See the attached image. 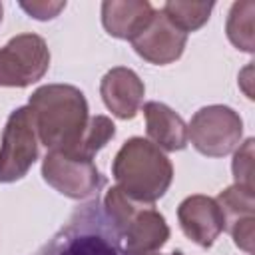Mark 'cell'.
<instances>
[{
  "instance_id": "2e32d148",
  "label": "cell",
  "mask_w": 255,
  "mask_h": 255,
  "mask_svg": "<svg viewBox=\"0 0 255 255\" xmlns=\"http://www.w3.org/2000/svg\"><path fill=\"white\" fill-rule=\"evenodd\" d=\"M114 133H116V126L106 116H96L88 122L78 147L68 155H78V157H84V159H92L94 153L98 149H102L108 143L110 137H114Z\"/></svg>"
},
{
  "instance_id": "7a4b0ae2",
  "label": "cell",
  "mask_w": 255,
  "mask_h": 255,
  "mask_svg": "<svg viewBox=\"0 0 255 255\" xmlns=\"http://www.w3.org/2000/svg\"><path fill=\"white\" fill-rule=\"evenodd\" d=\"M34 255H128L122 233L96 197L78 207L64 227Z\"/></svg>"
},
{
  "instance_id": "9a60e30c",
  "label": "cell",
  "mask_w": 255,
  "mask_h": 255,
  "mask_svg": "<svg viewBox=\"0 0 255 255\" xmlns=\"http://www.w3.org/2000/svg\"><path fill=\"white\" fill-rule=\"evenodd\" d=\"M253 12H255L253 0L235 2L231 6L229 20H227L229 40L245 52H253Z\"/></svg>"
},
{
  "instance_id": "e0dca14e",
  "label": "cell",
  "mask_w": 255,
  "mask_h": 255,
  "mask_svg": "<svg viewBox=\"0 0 255 255\" xmlns=\"http://www.w3.org/2000/svg\"><path fill=\"white\" fill-rule=\"evenodd\" d=\"M233 173L237 185L253 189V139H247L245 145L235 153Z\"/></svg>"
},
{
  "instance_id": "7c38bea8",
  "label": "cell",
  "mask_w": 255,
  "mask_h": 255,
  "mask_svg": "<svg viewBox=\"0 0 255 255\" xmlns=\"http://www.w3.org/2000/svg\"><path fill=\"white\" fill-rule=\"evenodd\" d=\"M153 12L155 10L145 0H112L102 4V22L108 34L124 40H133L149 24Z\"/></svg>"
},
{
  "instance_id": "8992f818",
  "label": "cell",
  "mask_w": 255,
  "mask_h": 255,
  "mask_svg": "<svg viewBox=\"0 0 255 255\" xmlns=\"http://www.w3.org/2000/svg\"><path fill=\"white\" fill-rule=\"evenodd\" d=\"M241 137V120L227 106L201 108L187 129V139L203 155L219 157L229 153Z\"/></svg>"
},
{
  "instance_id": "8fae6325",
  "label": "cell",
  "mask_w": 255,
  "mask_h": 255,
  "mask_svg": "<svg viewBox=\"0 0 255 255\" xmlns=\"http://www.w3.org/2000/svg\"><path fill=\"white\" fill-rule=\"evenodd\" d=\"M102 98L106 106L122 120H129L137 114L143 98V84L128 68H114L102 80Z\"/></svg>"
},
{
  "instance_id": "6da1fadb",
  "label": "cell",
  "mask_w": 255,
  "mask_h": 255,
  "mask_svg": "<svg viewBox=\"0 0 255 255\" xmlns=\"http://www.w3.org/2000/svg\"><path fill=\"white\" fill-rule=\"evenodd\" d=\"M34 128L46 147L72 153L88 126V104L74 86H44L30 98Z\"/></svg>"
},
{
  "instance_id": "30bf717a",
  "label": "cell",
  "mask_w": 255,
  "mask_h": 255,
  "mask_svg": "<svg viewBox=\"0 0 255 255\" xmlns=\"http://www.w3.org/2000/svg\"><path fill=\"white\" fill-rule=\"evenodd\" d=\"M169 237L165 219L153 209H135L122 229V241L128 255H153Z\"/></svg>"
},
{
  "instance_id": "5bb4252c",
  "label": "cell",
  "mask_w": 255,
  "mask_h": 255,
  "mask_svg": "<svg viewBox=\"0 0 255 255\" xmlns=\"http://www.w3.org/2000/svg\"><path fill=\"white\" fill-rule=\"evenodd\" d=\"M211 10H213V2H181V0H171L161 8L165 18L183 34L201 28L209 20Z\"/></svg>"
},
{
  "instance_id": "ba28073f",
  "label": "cell",
  "mask_w": 255,
  "mask_h": 255,
  "mask_svg": "<svg viewBox=\"0 0 255 255\" xmlns=\"http://www.w3.org/2000/svg\"><path fill=\"white\" fill-rule=\"evenodd\" d=\"M187 34L177 30L165 14L153 12L149 24L131 40L133 50L151 64H169L177 60L185 48Z\"/></svg>"
},
{
  "instance_id": "ffe728a7",
  "label": "cell",
  "mask_w": 255,
  "mask_h": 255,
  "mask_svg": "<svg viewBox=\"0 0 255 255\" xmlns=\"http://www.w3.org/2000/svg\"><path fill=\"white\" fill-rule=\"evenodd\" d=\"M0 22H2V4H0Z\"/></svg>"
},
{
  "instance_id": "9c48e42d",
  "label": "cell",
  "mask_w": 255,
  "mask_h": 255,
  "mask_svg": "<svg viewBox=\"0 0 255 255\" xmlns=\"http://www.w3.org/2000/svg\"><path fill=\"white\" fill-rule=\"evenodd\" d=\"M177 217L183 233L201 247H211L215 237L225 227V217L219 203L205 195H191L181 201Z\"/></svg>"
},
{
  "instance_id": "d6986e66",
  "label": "cell",
  "mask_w": 255,
  "mask_h": 255,
  "mask_svg": "<svg viewBox=\"0 0 255 255\" xmlns=\"http://www.w3.org/2000/svg\"><path fill=\"white\" fill-rule=\"evenodd\" d=\"M20 6L36 20H50L66 8V2H22Z\"/></svg>"
},
{
  "instance_id": "44dd1931",
  "label": "cell",
  "mask_w": 255,
  "mask_h": 255,
  "mask_svg": "<svg viewBox=\"0 0 255 255\" xmlns=\"http://www.w3.org/2000/svg\"><path fill=\"white\" fill-rule=\"evenodd\" d=\"M171 255H181V253H171Z\"/></svg>"
},
{
  "instance_id": "277c9868",
  "label": "cell",
  "mask_w": 255,
  "mask_h": 255,
  "mask_svg": "<svg viewBox=\"0 0 255 255\" xmlns=\"http://www.w3.org/2000/svg\"><path fill=\"white\" fill-rule=\"evenodd\" d=\"M38 157L36 128L30 108H18L10 114L0 147V181H16L26 175Z\"/></svg>"
},
{
  "instance_id": "5b68a950",
  "label": "cell",
  "mask_w": 255,
  "mask_h": 255,
  "mask_svg": "<svg viewBox=\"0 0 255 255\" xmlns=\"http://www.w3.org/2000/svg\"><path fill=\"white\" fill-rule=\"evenodd\" d=\"M50 66L46 42L36 34H20L0 50V86H30Z\"/></svg>"
},
{
  "instance_id": "4fadbf2b",
  "label": "cell",
  "mask_w": 255,
  "mask_h": 255,
  "mask_svg": "<svg viewBox=\"0 0 255 255\" xmlns=\"http://www.w3.org/2000/svg\"><path fill=\"white\" fill-rule=\"evenodd\" d=\"M143 114L147 122V135L153 139L155 147L175 151L187 145V128L183 120L165 104L147 102L143 106Z\"/></svg>"
},
{
  "instance_id": "ac0fdd59",
  "label": "cell",
  "mask_w": 255,
  "mask_h": 255,
  "mask_svg": "<svg viewBox=\"0 0 255 255\" xmlns=\"http://www.w3.org/2000/svg\"><path fill=\"white\" fill-rule=\"evenodd\" d=\"M231 235L235 239V245L245 249L247 253H253V217H243L231 223Z\"/></svg>"
},
{
  "instance_id": "3957f363",
  "label": "cell",
  "mask_w": 255,
  "mask_h": 255,
  "mask_svg": "<svg viewBox=\"0 0 255 255\" xmlns=\"http://www.w3.org/2000/svg\"><path fill=\"white\" fill-rule=\"evenodd\" d=\"M171 163L151 141L131 137L114 159V177L120 189L137 203H153L171 183Z\"/></svg>"
},
{
  "instance_id": "52a82bcc",
  "label": "cell",
  "mask_w": 255,
  "mask_h": 255,
  "mask_svg": "<svg viewBox=\"0 0 255 255\" xmlns=\"http://www.w3.org/2000/svg\"><path fill=\"white\" fill-rule=\"evenodd\" d=\"M42 173L52 187L76 199L98 193L100 187L104 185V177L96 169L92 159L68 155L62 151H50L44 157Z\"/></svg>"
}]
</instances>
